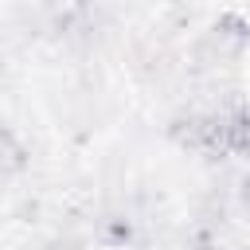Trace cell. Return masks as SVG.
<instances>
[{"label":"cell","instance_id":"obj_1","mask_svg":"<svg viewBox=\"0 0 250 250\" xmlns=\"http://www.w3.org/2000/svg\"><path fill=\"white\" fill-rule=\"evenodd\" d=\"M246 39H250L246 23H242L238 16H223V20L203 35V43H199V62H230V59L246 47Z\"/></svg>","mask_w":250,"mask_h":250},{"label":"cell","instance_id":"obj_2","mask_svg":"<svg viewBox=\"0 0 250 250\" xmlns=\"http://www.w3.org/2000/svg\"><path fill=\"white\" fill-rule=\"evenodd\" d=\"M219 129H223V152H250V105L219 109Z\"/></svg>","mask_w":250,"mask_h":250},{"label":"cell","instance_id":"obj_3","mask_svg":"<svg viewBox=\"0 0 250 250\" xmlns=\"http://www.w3.org/2000/svg\"><path fill=\"white\" fill-rule=\"evenodd\" d=\"M16 168H23V145L8 129H0V176H12Z\"/></svg>","mask_w":250,"mask_h":250},{"label":"cell","instance_id":"obj_4","mask_svg":"<svg viewBox=\"0 0 250 250\" xmlns=\"http://www.w3.org/2000/svg\"><path fill=\"white\" fill-rule=\"evenodd\" d=\"M238 203L250 211V176H242V180H238Z\"/></svg>","mask_w":250,"mask_h":250}]
</instances>
